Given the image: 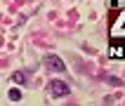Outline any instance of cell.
<instances>
[{
  "label": "cell",
  "mask_w": 125,
  "mask_h": 106,
  "mask_svg": "<svg viewBox=\"0 0 125 106\" xmlns=\"http://www.w3.org/2000/svg\"><path fill=\"white\" fill-rule=\"evenodd\" d=\"M69 85L64 83V80H50V94L52 97H66L69 94Z\"/></svg>",
  "instance_id": "6da1fadb"
},
{
  "label": "cell",
  "mask_w": 125,
  "mask_h": 106,
  "mask_svg": "<svg viewBox=\"0 0 125 106\" xmlns=\"http://www.w3.org/2000/svg\"><path fill=\"white\" fill-rule=\"evenodd\" d=\"M12 83H17V85H24V83H26V73H24V71H17V73L12 76Z\"/></svg>",
  "instance_id": "3957f363"
},
{
  "label": "cell",
  "mask_w": 125,
  "mask_h": 106,
  "mask_svg": "<svg viewBox=\"0 0 125 106\" xmlns=\"http://www.w3.org/2000/svg\"><path fill=\"white\" fill-rule=\"evenodd\" d=\"M7 97L12 99V101H21V90H17V87H12V90H10V94H7Z\"/></svg>",
  "instance_id": "277c9868"
},
{
  "label": "cell",
  "mask_w": 125,
  "mask_h": 106,
  "mask_svg": "<svg viewBox=\"0 0 125 106\" xmlns=\"http://www.w3.org/2000/svg\"><path fill=\"white\" fill-rule=\"evenodd\" d=\"M120 54H125L123 47H111V57H120Z\"/></svg>",
  "instance_id": "5b68a950"
},
{
  "label": "cell",
  "mask_w": 125,
  "mask_h": 106,
  "mask_svg": "<svg viewBox=\"0 0 125 106\" xmlns=\"http://www.w3.org/2000/svg\"><path fill=\"white\" fill-rule=\"evenodd\" d=\"M45 66H47V68H52V71H59V73H62V71H66L64 61L59 59V57H54V54H47V57H45Z\"/></svg>",
  "instance_id": "7a4b0ae2"
}]
</instances>
